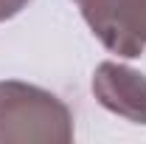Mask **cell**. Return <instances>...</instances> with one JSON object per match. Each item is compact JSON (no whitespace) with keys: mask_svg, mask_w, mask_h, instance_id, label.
<instances>
[{"mask_svg":"<svg viewBox=\"0 0 146 144\" xmlns=\"http://www.w3.org/2000/svg\"><path fill=\"white\" fill-rule=\"evenodd\" d=\"M73 116L51 90L6 79L0 82V144H68Z\"/></svg>","mask_w":146,"mask_h":144,"instance_id":"1","label":"cell"},{"mask_svg":"<svg viewBox=\"0 0 146 144\" xmlns=\"http://www.w3.org/2000/svg\"><path fill=\"white\" fill-rule=\"evenodd\" d=\"M93 93L107 110L146 124V73L118 62H101L93 73Z\"/></svg>","mask_w":146,"mask_h":144,"instance_id":"2","label":"cell"},{"mask_svg":"<svg viewBox=\"0 0 146 144\" xmlns=\"http://www.w3.org/2000/svg\"><path fill=\"white\" fill-rule=\"evenodd\" d=\"M73 3L79 6L82 17L87 20L90 31L104 42V48H110L118 57H129V59L141 57L124 28V14H121L124 0H73Z\"/></svg>","mask_w":146,"mask_h":144,"instance_id":"3","label":"cell"},{"mask_svg":"<svg viewBox=\"0 0 146 144\" xmlns=\"http://www.w3.org/2000/svg\"><path fill=\"white\" fill-rule=\"evenodd\" d=\"M121 14H124V28H127L132 45L138 48V54H143L146 51V0H124Z\"/></svg>","mask_w":146,"mask_h":144,"instance_id":"4","label":"cell"},{"mask_svg":"<svg viewBox=\"0 0 146 144\" xmlns=\"http://www.w3.org/2000/svg\"><path fill=\"white\" fill-rule=\"evenodd\" d=\"M28 3L31 0H0V23H6V20L14 17V14H20Z\"/></svg>","mask_w":146,"mask_h":144,"instance_id":"5","label":"cell"}]
</instances>
